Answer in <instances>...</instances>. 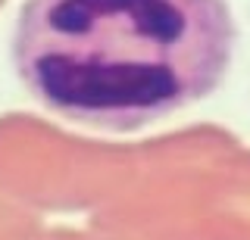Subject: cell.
Here are the masks:
<instances>
[{
    "label": "cell",
    "instance_id": "obj_1",
    "mask_svg": "<svg viewBox=\"0 0 250 240\" xmlns=\"http://www.w3.org/2000/svg\"><path fill=\"white\" fill-rule=\"evenodd\" d=\"M234 47L229 0H25L10 56L47 112L122 134L209 97Z\"/></svg>",
    "mask_w": 250,
    "mask_h": 240
}]
</instances>
